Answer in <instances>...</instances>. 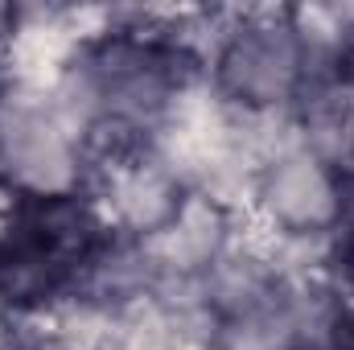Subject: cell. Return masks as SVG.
Wrapping results in <instances>:
<instances>
[{"label": "cell", "instance_id": "obj_1", "mask_svg": "<svg viewBox=\"0 0 354 350\" xmlns=\"http://www.w3.org/2000/svg\"><path fill=\"white\" fill-rule=\"evenodd\" d=\"M107 243V223L75 194H25L0 235V297L41 305L75 284Z\"/></svg>", "mask_w": 354, "mask_h": 350}]
</instances>
